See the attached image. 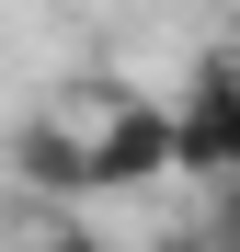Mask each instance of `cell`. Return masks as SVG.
Masks as SVG:
<instances>
[{"label": "cell", "instance_id": "obj_4", "mask_svg": "<svg viewBox=\"0 0 240 252\" xmlns=\"http://www.w3.org/2000/svg\"><path fill=\"white\" fill-rule=\"evenodd\" d=\"M194 241H206V252H240V184H217V206H206Z\"/></svg>", "mask_w": 240, "mask_h": 252}, {"label": "cell", "instance_id": "obj_3", "mask_svg": "<svg viewBox=\"0 0 240 252\" xmlns=\"http://www.w3.org/2000/svg\"><path fill=\"white\" fill-rule=\"evenodd\" d=\"M12 172H23V195H34V206H92V138H80L69 115H23Z\"/></svg>", "mask_w": 240, "mask_h": 252}, {"label": "cell", "instance_id": "obj_2", "mask_svg": "<svg viewBox=\"0 0 240 252\" xmlns=\"http://www.w3.org/2000/svg\"><path fill=\"white\" fill-rule=\"evenodd\" d=\"M172 115V172H206V184H240V46H206L183 80Z\"/></svg>", "mask_w": 240, "mask_h": 252}, {"label": "cell", "instance_id": "obj_1", "mask_svg": "<svg viewBox=\"0 0 240 252\" xmlns=\"http://www.w3.org/2000/svg\"><path fill=\"white\" fill-rule=\"evenodd\" d=\"M80 138H92V195H149L172 172V115L137 103V92H92V103H57Z\"/></svg>", "mask_w": 240, "mask_h": 252}, {"label": "cell", "instance_id": "obj_5", "mask_svg": "<svg viewBox=\"0 0 240 252\" xmlns=\"http://www.w3.org/2000/svg\"><path fill=\"white\" fill-rule=\"evenodd\" d=\"M34 252H114L103 229H80V218H46V229H34Z\"/></svg>", "mask_w": 240, "mask_h": 252}]
</instances>
